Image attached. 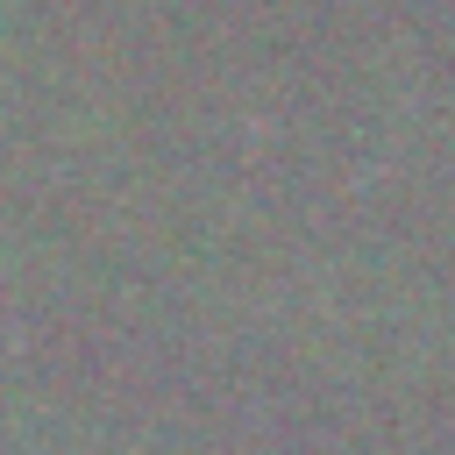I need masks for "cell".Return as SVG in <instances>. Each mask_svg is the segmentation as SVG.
<instances>
[]
</instances>
